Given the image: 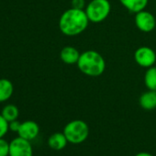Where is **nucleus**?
<instances>
[{"mask_svg": "<svg viewBox=\"0 0 156 156\" xmlns=\"http://www.w3.org/2000/svg\"><path fill=\"white\" fill-rule=\"evenodd\" d=\"M88 17L83 9H70L60 18L59 27L61 31L67 36H75L82 33L88 26Z\"/></svg>", "mask_w": 156, "mask_h": 156, "instance_id": "obj_1", "label": "nucleus"}, {"mask_svg": "<svg viewBox=\"0 0 156 156\" xmlns=\"http://www.w3.org/2000/svg\"><path fill=\"white\" fill-rule=\"evenodd\" d=\"M77 66L87 75L99 76L106 69V62L100 53L96 51H87L80 55Z\"/></svg>", "mask_w": 156, "mask_h": 156, "instance_id": "obj_2", "label": "nucleus"}, {"mask_svg": "<svg viewBox=\"0 0 156 156\" xmlns=\"http://www.w3.org/2000/svg\"><path fill=\"white\" fill-rule=\"evenodd\" d=\"M68 142L73 144H79L84 142L89 135L88 125L81 119H74L70 121L63 129Z\"/></svg>", "mask_w": 156, "mask_h": 156, "instance_id": "obj_3", "label": "nucleus"}, {"mask_svg": "<svg viewBox=\"0 0 156 156\" xmlns=\"http://www.w3.org/2000/svg\"><path fill=\"white\" fill-rule=\"evenodd\" d=\"M111 5L108 0H92L86 9L89 21L98 23L105 20L109 15Z\"/></svg>", "mask_w": 156, "mask_h": 156, "instance_id": "obj_4", "label": "nucleus"}, {"mask_svg": "<svg viewBox=\"0 0 156 156\" xmlns=\"http://www.w3.org/2000/svg\"><path fill=\"white\" fill-rule=\"evenodd\" d=\"M9 156H33L30 141L21 137H17L9 142Z\"/></svg>", "mask_w": 156, "mask_h": 156, "instance_id": "obj_5", "label": "nucleus"}, {"mask_svg": "<svg viewBox=\"0 0 156 156\" xmlns=\"http://www.w3.org/2000/svg\"><path fill=\"white\" fill-rule=\"evenodd\" d=\"M135 23L137 28L143 32H150L153 30L156 26V20L153 15L145 10L136 13Z\"/></svg>", "mask_w": 156, "mask_h": 156, "instance_id": "obj_6", "label": "nucleus"}, {"mask_svg": "<svg viewBox=\"0 0 156 156\" xmlns=\"http://www.w3.org/2000/svg\"><path fill=\"white\" fill-rule=\"evenodd\" d=\"M135 61L142 67H151L156 61V54L154 51L149 47L139 48L134 54Z\"/></svg>", "mask_w": 156, "mask_h": 156, "instance_id": "obj_7", "label": "nucleus"}, {"mask_svg": "<svg viewBox=\"0 0 156 156\" xmlns=\"http://www.w3.org/2000/svg\"><path fill=\"white\" fill-rule=\"evenodd\" d=\"M40 132V127L37 122L33 120H26L20 124L18 134L20 137L28 140H34Z\"/></svg>", "mask_w": 156, "mask_h": 156, "instance_id": "obj_8", "label": "nucleus"}, {"mask_svg": "<svg viewBox=\"0 0 156 156\" xmlns=\"http://www.w3.org/2000/svg\"><path fill=\"white\" fill-rule=\"evenodd\" d=\"M80 53L74 47L72 46H66L64 47L60 53V57L62 59V61L64 63L67 64H73V63H77L78 60L80 58Z\"/></svg>", "mask_w": 156, "mask_h": 156, "instance_id": "obj_9", "label": "nucleus"}, {"mask_svg": "<svg viewBox=\"0 0 156 156\" xmlns=\"http://www.w3.org/2000/svg\"><path fill=\"white\" fill-rule=\"evenodd\" d=\"M68 140L65 135L61 132H55L51 134L48 139V145L54 151H61L66 147Z\"/></svg>", "mask_w": 156, "mask_h": 156, "instance_id": "obj_10", "label": "nucleus"}, {"mask_svg": "<svg viewBox=\"0 0 156 156\" xmlns=\"http://www.w3.org/2000/svg\"><path fill=\"white\" fill-rule=\"evenodd\" d=\"M140 105L145 110H152L156 108V91L150 90L143 93L140 98Z\"/></svg>", "mask_w": 156, "mask_h": 156, "instance_id": "obj_11", "label": "nucleus"}, {"mask_svg": "<svg viewBox=\"0 0 156 156\" xmlns=\"http://www.w3.org/2000/svg\"><path fill=\"white\" fill-rule=\"evenodd\" d=\"M14 91L12 82L9 79H0V103L9 100Z\"/></svg>", "mask_w": 156, "mask_h": 156, "instance_id": "obj_12", "label": "nucleus"}, {"mask_svg": "<svg viewBox=\"0 0 156 156\" xmlns=\"http://www.w3.org/2000/svg\"><path fill=\"white\" fill-rule=\"evenodd\" d=\"M119 1L128 10L133 13H138L143 10L148 4V0H119Z\"/></svg>", "mask_w": 156, "mask_h": 156, "instance_id": "obj_13", "label": "nucleus"}, {"mask_svg": "<svg viewBox=\"0 0 156 156\" xmlns=\"http://www.w3.org/2000/svg\"><path fill=\"white\" fill-rule=\"evenodd\" d=\"M145 86L150 89L156 91V67H149L144 76Z\"/></svg>", "mask_w": 156, "mask_h": 156, "instance_id": "obj_14", "label": "nucleus"}, {"mask_svg": "<svg viewBox=\"0 0 156 156\" xmlns=\"http://www.w3.org/2000/svg\"><path fill=\"white\" fill-rule=\"evenodd\" d=\"M1 114L9 122H10V121L16 120L19 118L20 110H19L17 106L9 104V105H7L3 108Z\"/></svg>", "mask_w": 156, "mask_h": 156, "instance_id": "obj_15", "label": "nucleus"}, {"mask_svg": "<svg viewBox=\"0 0 156 156\" xmlns=\"http://www.w3.org/2000/svg\"><path fill=\"white\" fill-rule=\"evenodd\" d=\"M9 130V121L2 116V114H0V138H3Z\"/></svg>", "mask_w": 156, "mask_h": 156, "instance_id": "obj_16", "label": "nucleus"}, {"mask_svg": "<svg viewBox=\"0 0 156 156\" xmlns=\"http://www.w3.org/2000/svg\"><path fill=\"white\" fill-rule=\"evenodd\" d=\"M0 156H9V142L0 138Z\"/></svg>", "mask_w": 156, "mask_h": 156, "instance_id": "obj_17", "label": "nucleus"}, {"mask_svg": "<svg viewBox=\"0 0 156 156\" xmlns=\"http://www.w3.org/2000/svg\"><path fill=\"white\" fill-rule=\"evenodd\" d=\"M20 122L18 121L17 119L16 120H13V121H10L9 122V130L11 131H14V132H17L19 131L20 129Z\"/></svg>", "mask_w": 156, "mask_h": 156, "instance_id": "obj_18", "label": "nucleus"}, {"mask_svg": "<svg viewBox=\"0 0 156 156\" xmlns=\"http://www.w3.org/2000/svg\"><path fill=\"white\" fill-rule=\"evenodd\" d=\"M85 0H72V8L77 9H83L85 7Z\"/></svg>", "mask_w": 156, "mask_h": 156, "instance_id": "obj_19", "label": "nucleus"}, {"mask_svg": "<svg viewBox=\"0 0 156 156\" xmlns=\"http://www.w3.org/2000/svg\"><path fill=\"white\" fill-rule=\"evenodd\" d=\"M135 156H153V155L151 154V153H148V152H146V151H141V152L137 153Z\"/></svg>", "mask_w": 156, "mask_h": 156, "instance_id": "obj_20", "label": "nucleus"}]
</instances>
